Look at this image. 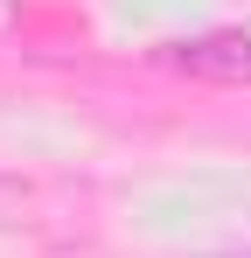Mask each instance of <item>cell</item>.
<instances>
[{
    "label": "cell",
    "mask_w": 251,
    "mask_h": 258,
    "mask_svg": "<svg viewBox=\"0 0 251 258\" xmlns=\"http://www.w3.org/2000/svg\"><path fill=\"white\" fill-rule=\"evenodd\" d=\"M161 63L189 70V77H216V84H251V35L244 28H209V35H181L161 49Z\"/></svg>",
    "instance_id": "6da1fadb"
}]
</instances>
